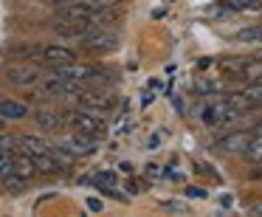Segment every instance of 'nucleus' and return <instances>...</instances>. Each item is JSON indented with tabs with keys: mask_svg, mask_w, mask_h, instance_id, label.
Listing matches in <instances>:
<instances>
[{
	"mask_svg": "<svg viewBox=\"0 0 262 217\" xmlns=\"http://www.w3.org/2000/svg\"><path fill=\"white\" fill-rule=\"evenodd\" d=\"M3 82L12 88H34L40 85L42 79V68L37 62H29V59H14V62H6L3 71H0Z\"/></svg>",
	"mask_w": 262,
	"mask_h": 217,
	"instance_id": "1",
	"label": "nucleus"
},
{
	"mask_svg": "<svg viewBox=\"0 0 262 217\" xmlns=\"http://www.w3.org/2000/svg\"><path fill=\"white\" fill-rule=\"evenodd\" d=\"M62 121H65V124H71L76 133H85V136L96 138V141L107 136V124H104L96 113H91V110H85V107L62 110Z\"/></svg>",
	"mask_w": 262,
	"mask_h": 217,
	"instance_id": "2",
	"label": "nucleus"
},
{
	"mask_svg": "<svg viewBox=\"0 0 262 217\" xmlns=\"http://www.w3.org/2000/svg\"><path fill=\"white\" fill-rule=\"evenodd\" d=\"M119 46V37L113 29L107 26H96V29H88L85 37H79V48L88 54H110Z\"/></svg>",
	"mask_w": 262,
	"mask_h": 217,
	"instance_id": "3",
	"label": "nucleus"
},
{
	"mask_svg": "<svg viewBox=\"0 0 262 217\" xmlns=\"http://www.w3.org/2000/svg\"><path fill=\"white\" fill-rule=\"evenodd\" d=\"M76 102H79L85 110H91V113L116 107V96L107 91V88H85V91L76 96Z\"/></svg>",
	"mask_w": 262,
	"mask_h": 217,
	"instance_id": "4",
	"label": "nucleus"
},
{
	"mask_svg": "<svg viewBox=\"0 0 262 217\" xmlns=\"http://www.w3.org/2000/svg\"><path fill=\"white\" fill-rule=\"evenodd\" d=\"M76 59H79V54H76L74 48H68V46H59V42H48V46H42L40 62H46L48 68H59V65L76 62Z\"/></svg>",
	"mask_w": 262,
	"mask_h": 217,
	"instance_id": "5",
	"label": "nucleus"
},
{
	"mask_svg": "<svg viewBox=\"0 0 262 217\" xmlns=\"http://www.w3.org/2000/svg\"><path fill=\"white\" fill-rule=\"evenodd\" d=\"M65 147L71 149V153L76 155V158H88V155H93L96 153V138H91V136H85V133H71L68 138H65Z\"/></svg>",
	"mask_w": 262,
	"mask_h": 217,
	"instance_id": "6",
	"label": "nucleus"
},
{
	"mask_svg": "<svg viewBox=\"0 0 262 217\" xmlns=\"http://www.w3.org/2000/svg\"><path fill=\"white\" fill-rule=\"evenodd\" d=\"M248 141H251V136L245 130H234V133H228V136H223L220 141H217V147H220L223 153H239L243 155L245 147H248Z\"/></svg>",
	"mask_w": 262,
	"mask_h": 217,
	"instance_id": "7",
	"label": "nucleus"
},
{
	"mask_svg": "<svg viewBox=\"0 0 262 217\" xmlns=\"http://www.w3.org/2000/svg\"><path fill=\"white\" fill-rule=\"evenodd\" d=\"M31 119H34V127H40L42 133H57L62 130V113H54V110H37V113H31Z\"/></svg>",
	"mask_w": 262,
	"mask_h": 217,
	"instance_id": "8",
	"label": "nucleus"
},
{
	"mask_svg": "<svg viewBox=\"0 0 262 217\" xmlns=\"http://www.w3.org/2000/svg\"><path fill=\"white\" fill-rule=\"evenodd\" d=\"M0 116L6 121H20L26 116H31L29 104L20 102V99H0Z\"/></svg>",
	"mask_w": 262,
	"mask_h": 217,
	"instance_id": "9",
	"label": "nucleus"
},
{
	"mask_svg": "<svg viewBox=\"0 0 262 217\" xmlns=\"http://www.w3.org/2000/svg\"><path fill=\"white\" fill-rule=\"evenodd\" d=\"M14 172H17L20 178H26V181H31L34 175H40V169H37V164H34V155H29V153H14Z\"/></svg>",
	"mask_w": 262,
	"mask_h": 217,
	"instance_id": "10",
	"label": "nucleus"
},
{
	"mask_svg": "<svg viewBox=\"0 0 262 217\" xmlns=\"http://www.w3.org/2000/svg\"><path fill=\"white\" fill-rule=\"evenodd\" d=\"M223 14H239V12H262V0H223Z\"/></svg>",
	"mask_w": 262,
	"mask_h": 217,
	"instance_id": "11",
	"label": "nucleus"
},
{
	"mask_svg": "<svg viewBox=\"0 0 262 217\" xmlns=\"http://www.w3.org/2000/svg\"><path fill=\"white\" fill-rule=\"evenodd\" d=\"M88 29H91L88 23H76V20H59V23L54 26V31H57L59 37H71V40H79V37H85Z\"/></svg>",
	"mask_w": 262,
	"mask_h": 217,
	"instance_id": "12",
	"label": "nucleus"
},
{
	"mask_svg": "<svg viewBox=\"0 0 262 217\" xmlns=\"http://www.w3.org/2000/svg\"><path fill=\"white\" fill-rule=\"evenodd\" d=\"M239 76H243L245 82H262V59L245 57L243 65H239Z\"/></svg>",
	"mask_w": 262,
	"mask_h": 217,
	"instance_id": "13",
	"label": "nucleus"
},
{
	"mask_svg": "<svg viewBox=\"0 0 262 217\" xmlns=\"http://www.w3.org/2000/svg\"><path fill=\"white\" fill-rule=\"evenodd\" d=\"M20 149H23V153H29V155H42V153H48V144L42 141L40 136L23 133V136H20Z\"/></svg>",
	"mask_w": 262,
	"mask_h": 217,
	"instance_id": "14",
	"label": "nucleus"
},
{
	"mask_svg": "<svg viewBox=\"0 0 262 217\" xmlns=\"http://www.w3.org/2000/svg\"><path fill=\"white\" fill-rule=\"evenodd\" d=\"M34 164H37V169L40 172H46V175H59V164H57V158L51 155V149L48 153H42V155H34Z\"/></svg>",
	"mask_w": 262,
	"mask_h": 217,
	"instance_id": "15",
	"label": "nucleus"
},
{
	"mask_svg": "<svg viewBox=\"0 0 262 217\" xmlns=\"http://www.w3.org/2000/svg\"><path fill=\"white\" fill-rule=\"evenodd\" d=\"M48 149H51V155L57 158V164H59V169H62V172H68L71 166L76 164V155L71 153V149L65 147V144H62V147H48Z\"/></svg>",
	"mask_w": 262,
	"mask_h": 217,
	"instance_id": "16",
	"label": "nucleus"
},
{
	"mask_svg": "<svg viewBox=\"0 0 262 217\" xmlns=\"http://www.w3.org/2000/svg\"><path fill=\"white\" fill-rule=\"evenodd\" d=\"M3 189H6L9 194H23L26 192V186H29V181H26V178H20L17 172H9L6 178H3Z\"/></svg>",
	"mask_w": 262,
	"mask_h": 217,
	"instance_id": "17",
	"label": "nucleus"
},
{
	"mask_svg": "<svg viewBox=\"0 0 262 217\" xmlns=\"http://www.w3.org/2000/svg\"><path fill=\"white\" fill-rule=\"evenodd\" d=\"M245 158L254 161V164H262V133H256V136H251L248 147H245Z\"/></svg>",
	"mask_w": 262,
	"mask_h": 217,
	"instance_id": "18",
	"label": "nucleus"
},
{
	"mask_svg": "<svg viewBox=\"0 0 262 217\" xmlns=\"http://www.w3.org/2000/svg\"><path fill=\"white\" fill-rule=\"evenodd\" d=\"M0 149L3 153H20V136H12L9 130L0 133Z\"/></svg>",
	"mask_w": 262,
	"mask_h": 217,
	"instance_id": "19",
	"label": "nucleus"
},
{
	"mask_svg": "<svg viewBox=\"0 0 262 217\" xmlns=\"http://www.w3.org/2000/svg\"><path fill=\"white\" fill-rule=\"evenodd\" d=\"M239 42H262V26H248V29L237 31Z\"/></svg>",
	"mask_w": 262,
	"mask_h": 217,
	"instance_id": "20",
	"label": "nucleus"
},
{
	"mask_svg": "<svg viewBox=\"0 0 262 217\" xmlns=\"http://www.w3.org/2000/svg\"><path fill=\"white\" fill-rule=\"evenodd\" d=\"M9 172H14V153H3V149H0V181H3Z\"/></svg>",
	"mask_w": 262,
	"mask_h": 217,
	"instance_id": "21",
	"label": "nucleus"
},
{
	"mask_svg": "<svg viewBox=\"0 0 262 217\" xmlns=\"http://www.w3.org/2000/svg\"><path fill=\"white\" fill-rule=\"evenodd\" d=\"M93 183H96L99 189H102V186H116V172H110V169H102V172H96V178H93Z\"/></svg>",
	"mask_w": 262,
	"mask_h": 217,
	"instance_id": "22",
	"label": "nucleus"
},
{
	"mask_svg": "<svg viewBox=\"0 0 262 217\" xmlns=\"http://www.w3.org/2000/svg\"><path fill=\"white\" fill-rule=\"evenodd\" d=\"M217 91H220L217 82H203V85H198V93H217Z\"/></svg>",
	"mask_w": 262,
	"mask_h": 217,
	"instance_id": "23",
	"label": "nucleus"
},
{
	"mask_svg": "<svg viewBox=\"0 0 262 217\" xmlns=\"http://www.w3.org/2000/svg\"><path fill=\"white\" fill-rule=\"evenodd\" d=\"M186 194H189V198H198V200H200V198H206V192H203V189H198V186H189V189H186Z\"/></svg>",
	"mask_w": 262,
	"mask_h": 217,
	"instance_id": "24",
	"label": "nucleus"
},
{
	"mask_svg": "<svg viewBox=\"0 0 262 217\" xmlns=\"http://www.w3.org/2000/svg\"><path fill=\"white\" fill-rule=\"evenodd\" d=\"M88 209H91V211H102V200H99V198H88Z\"/></svg>",
	"mask_w": 262,
	"mask_h": 217,
	"instance_id": "25",
	"label": "nucleus"
},
{
	"mask_svg": "<svg viewBox=\"0 0 262 217\" xmlns=\"http://www.w3.org/2000/svg\"><path fill=\"white\" fill-rule=\"evenodd\" d=\"M127 192L136 194V192H138V183H136V181H130V183H127Z\"/></svg>",
	"mask_w": 262,
	"mask_h": 217,
	"instance_id": "26",
	"label": "nucleus"
},
{
	"mask_svg": "<svg viewBox=\"0 0 262 217\" xmlns=\"http://www.w3.org/2000/svg\"><path fill=\"white\" fill-rule=\"evenodd\" d=\"M51 3H54V6L59 9V6H65V3H68V0H51Z\"/></svg>",
	"mask_w": 262,
	"mask_h": 217,
	"instance_id": "27",
	"label": "nucleus"
},
{
	"mask_svg": "<svg viewBox=\"0 0 262 217\" xmlns=\"http://www.w3.org/2000/svg\"><path fill=\"white\" fill-rule=\"evenodd\" d=\"M6 130V119H3V116H0V133Z\"/></svg>",
	"mask_w": 262,
	"mask_h": 217,
	"instance_id": "28",
	"label": "nucleus"
},
{
	"mask_svg": "<svg viewBox=\"0 0 262 217\" xmlns=\"http://www.w3.org/2000/svg\"><path fill=\"white\" fill-rule=\"evenodd\" d=\"M254 127H256V133H262V119H259V121H256V124H254Z\"/></svg>",
	"mask_w": 262,
	"mask_h": 217,
	"instance_id": "29",
	"label": "nucleus"
},
{
	"mask_svg": "<svg viewBox=\"0 0 262 217\" xmlns=\"http://www.w3.org/2000/svg\"><path fill=\"white\" fill-rule=\"evenodd\" d=\"M254 211H259V214H262V203H256V206H254Z\"/></svg>",
	"mask_w": 262,
	"mask_h": 217,
	"instance_id": "30",
	"label": "nucleus"
},
{
	"mask_svg": "<svg viewBox=\"0 0 262 217\" xmlns=\"http://www.w3.org/2000/svg\"><path fill=\"white\" fill-rule=\"evenodd\" d=\"M119 3H121V0H119Z\"/></svg>",
	"mask_w": 262,
	"mask_h": 217,
	"instance_id": "31",
	"label": "nucleus"
}]
</instances>
